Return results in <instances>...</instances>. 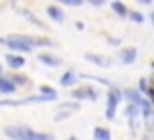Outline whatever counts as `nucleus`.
I'll return each instance as SVG.
<instances>
[{
    "label": "nucleus",
    "mask_w": 154,
    "mask_h": 140,
    "mask_svg": "<svg viewBox=\"0 0 154 140\" xmlns=\"http://www.w3.org/2000/svg\"><path fill=\"white\" fill-rule=\"evenodd\" d=\"M4 45H6L8 49H12L14 53H18V51H20V53H31V51H33L26 41H22V39H20V35H18V33L8 35V37H6V43H4Z\"/></svg>",
    "instance_id": "obj_4"
},
{
    "label": "nucleus",
    "mask_w": 154,
    "mask_h": 140,
    "mask_svg": "<svg viewBox=\"0 0 154 140\" xmlns=\"http://www.w3.org/2000/svg\"><path fill=\"white\" fill-rule=\"evenodd\" d=\"M41 140H55V136H53V134H47V133H43V134H41Z\"/></svg>",
    "instance_id": "obj_23"
},
{
    "label": "nucleus",
    "mask_w": 154,
    "mask_h": 140,
    "mask_svg": "<svg viewBox=\"0 0 154 140\" xmlns=\"http://www.w3.org/2000/svg\"><path fill=\"white\" fill-rule=\"evenodd\" d=\"M109 6H111V10L115 12V14L119 16V18H127V14H129V8L125 6L123 2H111Z\"/></svg>",
    "instance_id": "obj_18"
},
{
    "label": "nucleus",
    "mask_w": 154,
    "mask_h": 140,
    "mask_svg": "<svg viewBox=\"0 0 154 140\" xmlns=\"http://www.w3.org/2000/svg\"><path fill=\"white\" fill-rule=\"evenodd\" d=\"M8 80H10V82L14 84L16 88H18V86H27V84H31V80L27 78V76H23V74H16V72H14L12 76H8Z\"/></svg>",
    "instance_id": "obj_14"
},
{
    "label": "nucleus",
    "mask_w": 154,
    "mask_h": 140,
    "mask_svg": "<svg viewBox=\"0 0 154 140\" xmlns=\"http://www.w3.org/2000/svg\"><path fill=\"white\" fill-rule=\"evenodd\" d=\"M76 82H78V74H76V70H66L59 78V84L63 88H72V86H76Z\"/></svg>",
    "instance_id": "obj_9"
},
{
    "label": "nucleus",
    "mask_w": 154,
    "mask_h": 140,
    "mask_svg": "<svg viewBox=\"0 0 154 140\" xmlns=\"http://www.w3.org/2000/svg\"><path fill=\"white\" fill-rule=\"evenodd\" d=\"M0 74H2V66H0Z\"/></svg>",
    "instance_id": "obj_27"
},
{
    "label": "nucleus",
    "mask_w": 154,
    "mask_h": 140,
    "mask_svg": "<svg viewBox=\"0 0 154 140\" xmlns=\"http://www.w3.org/2000/svg\"><path fill=\"white\" fill-rule=\"evenodd\" d=\"M47 16H49L53 22H63V19H64L63 8L57 6V4H49V6H47Z\"/></svg>",
    "instance_id": "obj_12"
},
{
    "label": "nucleus",
    "mask_w": 154,
    "mask_h": 140,
    "mask_svg": "<svg viewBox=\"0 0 154 140\" xmlns=\"http://www.w3.org/2000/svg\"><path fill=\"white\" fill-rule=\"evenodd\" d=\"M94 140H111V130L105 127H96L94 129Z\"/></svg>",
    "instance_id": "obj_15"
},
{
    "label": "nucleus",
    "mask_w": 154,
    "mask_h": 140,
    "mask_svg": "<svg viewBox=\"0 0 154 140\" xmlns=\"http://www.w3.org/2000/svg\"><path fill=\"white\" fill-rule=\"evenodd\" d=\"M84 58H86L88 62H92V64L100 66V68H109L111 66V58L105 57V55H98V53H86L84 55Z\"/></svg>",
    "instance_id": "obj_6"
},
{
    "label": "nucleus",
    "mask_w": 154,
    "mask_h": 140,
    "mask_svg": "<svg viewBox=\"0 0 154 140\" xmlns=\"http://www.w3.org/2000/svg\"><path fill=\"white\" fill-rule=\"evenodd\" d=\"M70 99L72 101H82V99H90V101H96L98 99V90L92 86H82V88H74L70 91Z\"/></svg>",
    "instance_id": "obj_3"
},
{
    "label": "nucleus",
    "mask_w": 154,
    "mask_h": 140,
    "mask_svg": "<svg viewBox=\"0 0 154 140\" xmlns=\"http://www.w3.org/2000/svg\"><path fill=\"white\" fill-rule=\"evenodd\" d=\"M137 91H139V94H144V97H146V99L152 97V90H150V86H148V80L146 78H140L139 80V88H137Z\"/></svg>",
    "instance_id": "obj_16"
},
{
    "label": "nucleus",
    "mask_w": 154,
    "mask_h": 140,
    "mask_svg": "<svg viewBox=\"0 0 154 140\" xmlns=\"http://www.w3.org/2000/svg\"><path fill=\"white\" fill-rule=\"evenodd\" d=\"M4 61H6V64L10 66L12 70H18V68H23V66H26V58L20 57V55H12V53H8L6 57H4Z\"/></svg>",
    "instance_id": "obj_10"
},
{
    "label": "nucleus",
    "mask_w": 154,
    "mask_h": 140,
    "mask_svg": "<svg viewBox=\"0 0 154 140\" xmlns=\"http://www.w3.org/2000/svg\"><path fill=\"white\" fill-rule=\"evenodd\" d=\"M137 57H139V51L135 47H123L117 53V58L121 61V64H133L137 61Z\"/></svg>",
    "instance_id": "obj_5"
},
{
    "label": "nucleus",
    "mask_w": 154,
    "mask_h": 140,
    "mask_svg": "<svg viewBox=\"0 0 154 140\" xmlns=\"http://www.w3.org/2000/svg\"><path fill=\"white\" fill-rule=\"evenodd\" d=\"M76 27H78V29H84L86 25H84V22H76Z\"/></svg>",
    "instance_id": "obj_24"
},
{
    "label": "nucleus",
    "mask_w": 154,
    "mask_h": 140,
    "mask_svg": "<svg viewBox=\"0 0 154 140\" xmlns=\"http://www.w3.org/2000/svg\"><path fill=\"white\" fill-rule=\"evenodd\" d=\"M68 140H80V138H76V136H70V138H68Z\"/></svg>",
    "instance_id": "obj_26"
},
{
    "label": "nucleus",
    "mask_w": 154,
    "mask_h": 140,
    "mask_svg": "<svg viewBox=\"0 0 154 140\" xmlns=\"http://www.w3.org/2000/svg\"><path fill=\"white\" fill-rule=\"evenodd\" d=\"M43 133L29 129L27 125H8L4 127V136L10 140H41Z\"/></svg>",
    "instance_id": "obj_1"
},
{
    "label": "nucleus",
    "mask_w": 154,
    "mask_h": 140,
    "mask_svg": "<svg viewBox=\"0 0 154 140\" xmlns=\"http://www.w3.org/2000/svg\"><path fill=\"white\" fill-rule=\"evenodd\" d=\"M6 43V37H0V45H4Z\"/></svg>",
    "instance_id": "obj_25"
},
{
    "label": "nucleus",
    "mask_w": 154,
    "mask_h": 140,
    "mask_svg": "<svg viewBox=\"0 0 154 140\" xmlns=\"http://www.w3.org/2000/svg\"><path fill=\"white\" fill-rule=\"evenodd\" d=\"M78 109H80V103L78 101H72V99H70V101H63L59 105V111H68V113H72V115H74Z\"/></svg>",
    "instance_id": "obj_17"
},
{
    "label": "nucleus",
    "mask_w": 154,
    "mask_h": 140,
    "mask_svg": "<svg viewBox=\"0 0 154 140\" xmlns=\"http://www.w3.org/2000/svg\"><path fill=\"white\" fill-rule=\"evenodd\" d=\"M121 99H123V95H121V90L119 88H109V91L105 94V119L107 121H113L115 119V113H117V107H119Z\"/></svg>",
    "instance_id": "obj_2"
},
{
    "label": "nucleus",
    "mask_w": 154,
    "mask_h": 140,
    "mask_svg": "<svg viewBox=\"0 0 154 140\" xmlns=\"http://www.w3.org/2000/svg\"><path fill=\"white\" fill-rule=\"evenodd\" d=\"M39 91H41V95H47V97H57V90L51 86H45V84L39 88Z\"/></svg>",
    "instance_id": "obj_19"
},
{
    "label": "nucleus",
    "mask_w": 154,
    "mask_h": 140,
    "mask_svg": "<svg viewBox=\"0 0 154 140\" xmlns=\"http://www.w3.org/2000/svg\"><path fill=\"white\" fill-rule=\"evenodd\" d=\"M121 95H123V99H127V101L133 103V105H139L140 99H143V95H140L137 90H133V88H125V90L121 91Z\"/></svg>",
    "instance_id": "obj_11"
},
{
    "label": "nucleus",
    "mask_w": 154,
    "mask_h": 140,
    "mask_svg": "<svg viewBox=\"0 0 154 140\" xmlns=\"http://www.w3.org/2000/svg\"><path fill=\"white\" fill-rule=\"evenodd\" d=\"M127 16H129V18H131L135 23H143V22H144V16L140 14V12H129Z\"/></svg>",
    "instance_id": "obj_20"
},
{
    "label": "nucleus",
    "mask_w": 154,
    "mask_h": 140,
    "mask_svg": "<svg viewBox=\"0 0 154 140\" xmlns=\"http://www.w3.org/2000/svg\"><path fill=\"white\" fill-rule=\"evenodd\" d=\"M16 91H18V88L8 80V76H0V94L12 95V94H16Z\"/></svg>",
    "instance_id": "obj_13"
},
{
    "label": "nucleus",
    "mask_w": 154,
    "mask_h": 140,
    "mask_svg": "<svg viewBox=\"0 0 154 140\" xmlns=\"http://www.w3.org/2000/svg\"><path fill=\"white\" fill-rule=\"evenodd\" d=\"M12 8H14V10L18 12V14H22V16H23V19L31 22L35 27H43V22H41V19H37V18H35V14H33L31 10H27V8H23V6H12Z\"/></svg>",
    "instance_id": "obj_8"
},
{
    "label": "nucleus",
    "mask_w": 154,
    "mask_h": 140,
    "mask_svg": "<svg viewBox=\"0 0 154 140\" xmlns=\"http://www.w3.org/2000/svg\"><path fill=\"white\" fill-rule=\"evenodd\" d=\"M105 41H107V45H111V47H119L121 45V39L119 37H111V35H107Z\"/></svg>",
    "instance_id": "obj_21"
},
{
    "label": "nucleus",
    "mask_w": 154,
    "mask_h": 140,
    "mask_svg": "<svg viewBox=\"0 0 154 140\" xmlns=\"http://www.w3.org/2000/svg\"><path fill=\"white\" fill-rule=\"evenodd\" d=\"M60 4H64V6H82L80 0H60Z\"/></svg>",
    "instance_id": "obj_22"
},
{
    "label": "nucleus",
    "mask_w": 154,
    "mask_h": 140,
    "mask_svg": "<svg viewBox=\"0 0 154 140\" xmlns=\"http://www.w3.org/2000/svg\"><path fill=\"white\" fill-rule=\"evenodd\" d=\"M37 61L41 62V64L49 66V68H57V66L63 64V58L57 57V55H53V53H39L37 55Z\"/></svg>",
    "instance_id": "obj_7"
}]
</instances>
